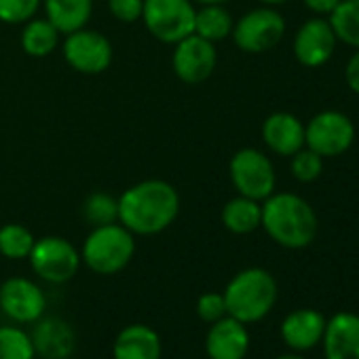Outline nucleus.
<instances>
[{
  "label": "nucleus",
  "instance_id": "obj_18",
  "mask_svg": "<svg viewBox=\"0 0 359 359\" xmlns=\"http://www.w3.org/2000/svg\"><path fill=\"white\" fill-rule=\"evenodd\" d=\"M161 338L158 334L144 325V323H133L121 330V334L114 340L112 346V357L114 359H161Z\"/></svg>",
  "mask_w": 359,
  "mask_h": 359
},
{
  "label": "nucleus",
  "instance_id": "obj_25",
  "mask_svg": "<svg viewBox=\"0 0 359 359\" xmlns=\"http://www.w3.org/2000/svg\"><path fill=\"white\" fill-rule=\"evenodd\" d=\"M34 235L24 224L9 222L0 229V254L9 260H26L34 248Z\"/></svg>",
  "mask_w": 359,
  "mask_h": 359
},
{
  "label": "nucleus",
  "instance_id": "obj_29",
  "mask_svg": "<svg viewBox=\"0 0 359 359\" xmlns=\"http://www.w3.org/2000/svg\"><path fill=\"white\" fill-rule=\"evenodd\" d=\"M43 0H0V22L9 26H24L36 18Z\"/></svg>",
  "mask_w": 359,
  "mask_h": 359
},
{
  "label": "nucleus",
  "instance_id": "obj_5",
  "mask_svg": "<svg viewBox=\"0 0 359 359\" xmlns=\"http://www.w3.org/2000/svg\"><path fill=\"white\" fill-rule=\"evenodd\" d=\"M229 175L237 195L260 203L266 197H271L277 189L275 165L269 158V154H264L258 148L237 150L229 163Z\"/></svg>",
  "mask_w": 359,
  "mask_h": 359
},
{
  "label": "nucleus",
  "instance_id": "obj_23",
  "mask_svg": "<svg viewBox=\"0 0 359 359\" xmlns=\"http://www.w3.org/2000/svg\"><path fill=\"white\" fill-rule=\"evenodd\" d=\"M60 32L47 18H32L24 24L20 43L30 57H47L60 47Z\"/></svg>",
  "mask_w": 359,
  "mask_h": 359
},
{
  "label": "nucleus",
  "instance_id": "obj_35",
  "mask_svg": "<svg viewBox=\"0 0 359 359\" xmlns=\"http://www.w3.org/2000/svg\"><path fill=\"white\" fill-rule=\"evenodd\" d=\"M262 5H266V7H279V5H285V3H290V0H260Z\"/></svg>",
  "mask_w": 359,
  "mask_h": 359
},
{
  "label": "nucleus",
  "instance_id": "obj_19",
  "mask_svg": "<svg viewBox=\"0 0 359 359\" xmlns=\"http://www.w3.org/2000/svg\"><path fill=\"white\" fill-rule=\"evenodd\" d=\"M45 18L60 34H70L87 28L93 15V0H43Z\"/></svg>",
  "mask_w": 359,
  "mask_h": 359
},
{
  "label": "nucleus",
  "instance_id": "obj_13",
  "mask_svg": "<svg viewBox=\"0 0 359 359\" xmlns=\"http://www.w3.org/2000/svg\"><path fill=\"white\" fill-rule=\"evenodd\" d=\"M0 309L18 323H36L47 309L41 285L26 277H11L0 285Z\"/></svg>",
  "mask_w": 359,
  "mask_h": 359
},
{
  "label": "nucleus",
  "instance_id": "obj_6",
  "mask_svg": "<svg viewBox=\"0 0 359 359\" xmlns=\"http://www.w3.org/2000/svg\"><path fill=\"white\" fill-rule=\"evenodd\" d=\"M197 5L193 0H144L142 22L150 36L175 45L195 30Z\"/></svg>",
  "mask_w": 359,
  "mask_h": 359
},
{
  "label": "nucleus",
  "instance_id": "obj_24",
  "mask_svg": "<svg viewBox=\"0 0 359 359\" xmlns=\"http://www.w3.org/2000/svg\"><path fill=\"white\" fill-rule=\"evenodd\" d=\"M327 22L338 43L359 49V0H340Z\"/></svg>",
  "mask_w": 359,
  "mask_h": 359
},
{
  "label": "nucleus",
  "instance_id": "obj_21",
  "mask_svg": "<svg viewBox=\"0 0 359 359\" xmlns=\"http://www.w3.org/2000/svg\"><path fill=\"white\" fill-rule=\"evenodd\" d=\"M222 224L233 235H250L260 229L262 222V203L248 199V197H233L222 208Z\"/></svg>",
  "mask_w": 359,
  "mask_h": 359
},
{
  "label": "nucleus",
  "instance_id": "obj_2",
  "mask_svg": "<svg viewBox=\"0 0 359 359\" xmlns=\"http://www.w3.org/2000/svg\"><path fill=\"white\" fill-rule=\"evenodd\" d=\"M264 233L281 248L304 250L317 237V214L313 205L296 193H273L262 201Z\"/></svg>",
  "mask_w": 359,
  "mask_h": 359
},
{
  "label": "nucleus",
  "instance_id": "obj_12",
  "mask_svg": "<svg viewBox=\"0 0 359 359\" xmlns=\"http://www.w3.org/2000/svg\"><path fill=\"white\" fill-rule=\"evenodd\" d=\"M336 36L327 22V18H313L306 20L294 34V57L304 68H321L327 64L336 51Z\"/></svg>",
  "mask_w": 359,
  "mask_h": 359
},
{
  "label": "nucleus",
  "instance_id": "obj_17",
  "mask_svg": "<svg viewBox=\"0 0 359 359\" xmlns=\"http://www.w3.org/2000/svg\"><path fill=\"white\" fill-rule=\"evenodd\" d=\"M323 330H325V317L315 309L292 311L281 321V338L296 353L309 351L315 344H319Z\"/></svg>",
  "mask_w": 359,
  "mask_h": 359
},
{
  "label": "nucleus",
  "instance_id": "obj_31",
  "mask_svg": "<svg viewBox=\"0 0 359 359\" xmlns=\"http://www.w3.org/2000/svg\"><path fill=\"white\" fill-rule=\"evenodd\" d=\"M144 0H108L110 15L121 24H135L142 20Z\"/></svg>",
  "mask_w": 359,
  "mask_h": 359
},
{
  "label": "nucleus",
  "instance_id": "obj_11",
  "mask_svg": "<svg viewBox=\"0 0 359 359\" xmlns=\"http://www.w3.org/2000/svg\"><path fill=\"white\" fill-rule=\"evenodd\" d=\"M218 66V51L216 45L191 34L173 45L171 53V68L175 76L187 85H201L205 83Z\"/></svg>",
  "mask_w": 359,
  "mask_h": 359
},
{
  "label": "nucleus",
  "instance_id": "obj_9",
  "mask_svg": "<svg viewBox=\"0 0 359 359\" xmlns=\"http://www.w3.org/2000/svg\"><path fill=\"white\" fill-rule=\"evenodd\" d=\"M355 125L340 110H321L304 125V146L323 158L344 154L355 142Z\"/></svg>",
  "mask_w": 359,
  "mask_h": 359
},
{
  "label": "nucleus",
  "instance_id": "obj_4",
  "mask_svg": "<svg viewBox=\"0 0 359 359\" xmlns=\"http://www.w3.org/2000/svg\"><path fill=\"white\" fill-rule=\"evenodd\" d=\"M135 254V235L127 231L121 222L93 226L87 235L81 260L97 275L121 273Z\"/></svg>",
  "mask_w": 359,
  "mask_h": 359
},
{
  "label": "nucleus",
  "instance_id": "obj_33",
  "mask_svg": "<svg viewBox=\"0 0 359 359\" xmlns=\"http://www.w3.org/2000/svg\"><path fill=\"white\" fill-rule=\"evenodd\" d=\"M302 3H304V7H306L311 13H315L317 18H327V15L338 7L340 0H302Z\"/></svg>",
  "mask_w": 359,
  "mask_h": 359
},
{
  "label": "nucleus",
  "instance_id": "obj_36",
  "mask_svg": "<svg viewBox=\"0 0 359 359\" xmlns=\"http://www.w3.org/2000/svg\"><path fill=\"white\" fill-rule=\"evenodd\" d=\"M277 359H304V357H302L300 353H296V351H294V353H285V355H279Z\"/></svg>",
  "mask_w": 359,
  "mask_h": 359
},
{
  "label": "nucleus",
  "instance_id": "obj_15",
  "mask_svg": "<svg viewBox=\"0 0 359 359\" xmlns=\"http://www.w3.org/2000/svg\"><path fill=\"white\" fill-rule=\"evenodd\" d=\"M325 359H359V315L336 313L321 336Z\"/></svg>",
  "mask_w": 359,
  "mask_h": 359
},
{
  "label": "nucleus",
  "instance_id": "obj_30",
  "mask_svg": "<svg viewBox=\"0 0 359 359\" xmlns=\"http://www.w3.org/2000/svg\"><path fill=\"white\" fill-rule=\"evenodd\" d=\"M197 315L201 321L205 323H214L218 319H222L226 313V302H224V296L218 294V292H205L199 296L197 300Z\"/></svg>",
  "mask_w": 359,
  "mask_h": 359
},
{
  "label": "nucleus",
  "instance_id": "obj_22",
  "mask_svg": "<svg viewBox=\"0 0 359 359\" xmlns=\"http://www.w3.org/2000/svg\"><path fill=\"white\" fill-rule=\"evenodd\" d=\"M233 26H235V20L224 5H199V9L195 13L193 34L216 45V43L231 39Z\"/></svg>",
  "mask_w": 359,
  "mask_h": 359
},
{
  "label": "nucleus",
  "instance_id": "obj_16",
  "mask_svg": "<svg viewBox=\"0 0 359 359\" xmlns=\"http://www.w3.org/2000/svg\"><path fill=\"white\" fill-rule=\"evenodd\" d=\"M264 146L279 156H292L304 148V123L292 112H273L262 123Z\"/></svg>",
  "mask_w": 359,
  "mask_h": 359
},
{
  "label": "nucleus",
  "instance_id": "obj_10",
  "mask_svg": "<svg viewBox=\"0 0 359 359\" xmlns=\"http://www.w3.org/2000/svg\"><path fill=\"white\" fill-rule=\"evenodd\" d=\"M62 55L66 64L79 74L95 76L110 68L112 64V43L97 30L81 28L66 34L62 43Z\"/></svg>",
  "mask_w": 359,
  "mask_h": 359
},
{
  "label": "nucleus",
  "instance_id": "obj_14",
  "mask_svg": "<svg viewBox=\"0 0 359 359\" xmlns=\"http://www.w3.org/2000/svg\"><path fill=\"white\" fill-rule=\"evenodd\" d=\"M205 351L210 359H245L250 351V334L245 323L231 315L214 321L205 336Z\"/></svg>",
  "mask_w": 359,
  "mask_h": 359
},
{
  "label": "nucleus",
  "instance_id": "obj_28",
  "mask_svg": "<svg viewBox=\"0 0 359 359\" xmlns=\"http://www.w3.org/2000/svg\"><path fill=\"white\" fill-rule=\"evenodd\" d=\"M290 171L294 180H298L302 184L315 182L323 171V156H319L315 150L304 146L290 156Z\"/></svg>",
  "mask_w": 359,
  "mask_h": 359
},
{
  "label": "nucleus",
  "instance_id": "obj_34",
  "mask_svg": "<svg viewBox=\"0 0 359 359\" xmlns=\"http://www.w3.org/2000/svg\"><path fill=\"white\" fill-rule=\"evenodd\" d=\"M195 5H226L229 0H193Z\"/></svg>",
  "mask_w": 359,
  "mask_h": 359
},
{
  "label": "nucleus",
  "instance_id": "obj_27",
  "mask_svg": "<svg viewBox=\"0 0 359 359\" xmlns=\"http://www.w3.org/2000/svg\"><path fill=\"white\" fill-rule=\"evenodd\" d=\"M32 336L20 327L3 325L0 327V359H34Z\"/></svg>",
  "mask_w": 359,
  "mask_h": 359
},
{
  "label": "nucleus",
  "instance_id": "obj_7",
  "mask_svg": "<svg viewBox=\"0 0 359 359\" xmlns=\"http://www.w3.org/2000/svg\"><path fill=\"white\" fill-rule=\"evenodd\" d=\"M285 36V20L275 7H258L241 15L233 26V43L250 55L275 49Z\"/></svg>",
  "mask_w": 359,
  "mask_h": 359
},
{
  "label": "nucleus",
  "instance_id": "obj_1",
  "mask_svg": "<svg viewBox=\"0 0 359 359\" xmlns=\"http://www.w3.org/2000/svg\"><path fill=\"white\" fill-rule=\"evenodd\" d=\"M180 214V195L165 180H142L118 197V222L135 237L167 231Z\"/></svg>",
  "mask_w": 359,
  "mask_h": 359
},
{
  "label": "nucleus",
  "instance_id": "obj_26",
  "mask_svg": "<svg viewBox=\"0 0 359 359\" xmlns=\"http://www.w3.org/2000/svg\"><path fill=\"white\" fill-rule=\"evenodd\" d=\"M83 218L91 226H104L118 222V199L110 193H91L83 203Z\"/></svg>",
  "mask_w": 359,
  "mask_h": 359
},
{
  "label": "nucleus",
  "instance_id": "obj_20",
  "mask_svg": "<svg viewBox=\"0 0 359 359\" xmlns=\"http://www.w3.org/2000/svg\"><path fill=\"white\" fill-rule=\"evenodd\" d=\"M34 351L47 359H64L72 353V330L60 319H39V327L32 336Z\"/></svg>",
  "mask_w": 359,
  "mask_h": 359
},
{
  "label": "nucleus",
  "instance_id": "obj_3",
  "mask_svg": "<svg viewBox=\"0 0 359 359\" xmlns=\"http://www.w3.org/2000/svg\"><path fill=\"white\" fill-rule=\"evenodd\" d=\"M275 277L258 266L239 271L224 290L226 313L241 323H256L264 319L277 302Z\"/></svg>",
  "mask_w": 359,
  "mask_h": 359
},
{
  "label": "nucleus",
  "instance_id": "obj_8",
  "mask_svg": "<svg viewBox=\"0 0 359 359\" xmlns=\"http://www.w3.org/2000/svg\"><path fill=\"white\" fill-rule=\"evenodd\" d=\"M32 271L47 283H66L81 269V252L64 237L49 235L34 241V248L28 256Z\"/></svg>",
  "mask_w": 359,
  "mask_h": 359
},
{
  "label": "nucleus",
  "instance_id": "obj_32",
  "mask_svg": "<svg viewBox=\"0 0 359 359\" xmlns=\"http://www.w3.org/2000/svg\"><path fill=\"white\" fill-rule=\"evenodd\" d=\"M344 79H346L348 89L359 95V49H355V53L348 57L346 68H344Z\"/></svg>",
  "mask_w": 359,
  "mask_h": 359
}]
</instances>
